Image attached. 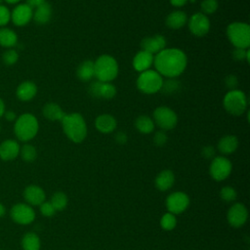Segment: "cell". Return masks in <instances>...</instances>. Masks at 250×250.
Here are the masks:
<instances>
[{"label":"cell","instance_id":"1","mask_svg":"<svg viewBox=\"0 0 250 250\" xmlns=\"http://www.w3.org/2000/svg\"><path fill=\"white\" fill-rule=\"evenodd\" d=\"M155 70L163 77L176 78L186 69L188 58L184 51L178 48H165L154 56Z\"/></svg>","mask_w":250,"mask_h":250},{"label":"cell","instance_id":"2","mask_svg":"<svg viewBox=\"0 0 250 250\" xmlns=\"http://www.w3.org/2000/svg\"><path fill=\"white\" fill-rule=\"evenodd\" d=\"M61 123L65 136L70 141L78 144L85 140L87 136V125L80 113H65Z\"/></svg>","mask_w":250,"mask_h":250},{"label":"cell","instance_id":"3","mask_svg":"<svg viewBox=\"0 0 250 250\" xmlns=\"http://www.w3.org/2000/svg\"><path fill=\"white\" fill-rule=\"evenodd\" d=\"M39 123L37 118L31 113H23L17 117L14 125V133L18 140L28 142L38 133Z\"/></svg>","mask_w":250,"mask_h":250},{"label":"cell","instance_id":"4","mask_svg":"<svg viewBox=\"0 0 250 250\" xmlns=\"http://www.w3.org/2000/svg\"><path fill=\"white\" fill-rule=\"evenodd\" d=\"M95 77L102 82H111L118 75V63L110 55H102L94 62Z\"/></svg>","mask_w":250,"mask_h":250},{"label":"cell","instance_id":"5","mask_svg":"<svg viewBox=\"0 0 250 250\" xmlns=\"http://www.w3.org/2000/svg\"><path fill=\"white\" fill-rule=\"evenodd\" d=\"M227 36L234 48L248 49L250 46V26L246 22L229 23L227 27Z\"/></svg>","mask_w":250,"mask_h":250},{"label":"cell","instance_id":"6","mask_svg":"<svg viewBox=\"0 0 250 250\" xmlns=\"http://www.w3.org/2000/svg\"><path fill=\"white\" fill-rule=\"evenodd\" d=\"M163 81V77L156 70L147 69L140 73L136 84L138 90L142 93L152 95L161 90Z\"/></svg>","mask_w":250,"mask_h":250},{"label":"cell","instance_id":"7","mask_svg":"<svg viewBox=\"0 0 250 250\" xmlns=\"http://www.w3.org/2000/svg\"><path fill=\"white\" fill-rule=\"evenodd\" d=\"M224 108L231 115L239 116L247 108L246 95L240 90H230L226 93L223 99Z\"/></svg>","mask_w":250,"mask_h":250},{"label":"cell","instance_id":"8","mask_svg":"<svg viewBox=\"0 0 250 250\" xmlns=\"http://www.w3.org/2000/svg\"><path fill=\"white\" fill-rule=\"evenodd\" d=\"M153 122L156 124L161 130L168 131L172 130L176 127L178 123V115L177 113L168 106H158L153 110Z\"/></svg>","mask_w":250,"mask_h":250},{"label":"cell","instance_id":"9","mask_svg":"<svg viewBox=\"0 0 250 250\" xmlns=\"http://www.w3.org/2000/svg\"><path fill=\"white\" fill-rule=\"evenodd\" d=\"M231 170V162L225 156L214 157L209 167V173L211 177L217 182L226 180L230 175Z\"/></svg>","mask_w":250,"mask_h":250},{"label":"cell","instance_id":"10","mask_svg":"<svg viewBox=\"0 0 250 250\" xmlns=\"http://www.w3.org/2000/svg\"><path fill=\"white\" fill-rule=\"evenodd\" d=\"M11 219L19 225H29L35 219L33 208L26 203H17L10 210Z\"/></svg>","mask_w":250,"mask_h":250},{"label":"cell","instance_id":"11","mask_svg":"<svg viewBox=\"0 0 250 250\" xmlns=\"http://www.w3.org/2000/svg\"><path fill=\"white\" fill-rule=\"evenodd\" d=\"M88 91L92 97L103 100H111L117 93L116 87L112 83L102 82L99 80L91 82Z\"/></svg>","mask_w":250,"mask_h":250},{"label":"cell","instance_id":"12","mask_svg":"<svg viewBox=\"0 0 250 250\" xmlns=\"http://www.w3.org/2000/svg\"><path fill=\"white\" fill-rule=\"evenodd\" d=\"M189 205L188 195L183 191H175L168 195L166 198V207L169 213L174 215L181 214Z\"/></svg>","mask_w":250,"mask_h":250},{"label":"cell","instance_id":"13","mask_svg":"<svg viewBox=\"0 0 250 250\" xmlns=\"http://www.w3.org/2000/svg\"><path fill=\"white\" fill-rule=\"evenodd\" d=\"M188 24L189 31L197 37L205 36L210 30V21L204 14L195 13L188 20Z\"/></svg>","mask_w":250,"mask_h":250},{"label":"cell","instance_id":"14","mask_svg":"<svg viewBox=\"0 0 250 250\" xmlns=\"http://www.w3.org/2000/svg\"><path fill=\"white\" fill-rule=\"evenodd\" d=\"M33 16V9L26 3L18 4L11 12V21L17 26L27 24Z\"/></svg>","mask_w":250,"mask_h":250},{"label":"cell","instance_id":"15","mask_svg":"<svg viewBox=\"0 0 250 250\" xmlns=\"http://www.w3.org/2000/svg\"><path fill=\"white\" fill-rule=\"evenodd\" d=\"M228 222L233 228L242 227L248 219V211L242 203H234L228 211Z\"/></svg>","mask_w":250,"mask_h":250},{"label":"cell","instance_id":"16","mask_svg":"<svg viewBox=\"0 0 250 250\" xmlns=\"http://www.w3.org/2000/svg\"><path fill=\"white\" fill-rule=\"evenodd\" d=\"M166 47V39L160 34H156L150 37H145L141 41V48L151 55H156Z\"/></svg>","mask_w":250,"mask_h":250},{"label":"cell","instance_id":"17","mask_svg":"<svg viewBox=\"0 0 250 250\" xmlns=\"http://www.w3.org/2000/svg\"><path fill=\"white\" fill-rule=\"evenodd\" d=\"M23 198L28 205L37 206L45 201V191L36 185H29L23 190Z\"/></svg>","mask_w":250,"mask_h":250},{"label":"cell","instance_id":"18","mask_svg":"<svg viewBox=\"0 0 250 250\" xmlns=\"http://www.w3.org/2000/svg\"><path fill=\"white\" fill-rule=\"evenodd\" d=\"M20 145L15 140H6L0 144V158L4 161L16 159L20 154Z\"/></svg>","mask_w":250,"mask_h":250},{"label":"cell","instance_id":"19","mask_svg":"<svg viewBox=\"0 0 250 250\" xmlns=\"http://www.w3.org/2000/svg\"><path fill=\"white\" fill-rule=\"evenodd\" d=\"M154 56L146 52V51H139L134 59H133V67L138 72H143L147 69H150V66L153 64Z\"/></svg>","mask_w":250,"mask_h":250},{"label":"cell","instance_id":"20","mask_svg":"<svg viewBox=\"0 0 250 250\" xmlns=\"http://www.w3.org/2000/svg\"><path fill=\"white\" fill-rule=\"evenodd\" d=\"M117 125L116 119L108 113H104L99 115L95 120V127L96 129L103 133V134H108L115 130Z\"/></svg>","mask_w":250,"mask_h":250},{"label":"cell","instance_id":"21","mask_svg":"<svg viewBox=\"0 0 250 250\" xmlns=\"http://www.w3.org/2000/svg\"><path fill=\"white\" fill-rule=\"evenodd\" d=\"M37 94V86L34 82L26 80L21 82L17 90L16 95L20 101L22 102H28L31 101Z\"/></svg>","mask_w":250,"mask_h":250},{"label":"cell","instance_id":"22","mask_svg":"<svg viewBox=\"0 0 250 250\" xmlns=\"http://www.w3.org/2000/svg\"><path fill=\"white\" fill-rule=\"evenodd\" d=\"M52 18V7L46 1L39 6L35 7V11H33L32 19L37 24H46L50 21Z\"/></svg>","mask_w":250,"mask_h":250},{"label":"cell","instance_id":"23","mask_svg":"<svg viewBox=\"0 0 250 250\" xmlns=\"http://www.w3.org/2000/svg\"><path fill=\"white\" fill-rule=\"evenodd\" d=\"M188 20V16L185 12L177 10V11L171 12L167 16L165 22H166V25L171 29H180L187 24Z\"/></svg>","mask_w":250,"mask_h":250},{"label":"cell","instance_id":"24","mask_svg":"<svg viewBox=\"0 0 250 250\" xmlns=\"http://www.w3.org/2000/svg\"><path fill=\"white\" fill-rule=\"evenodd\" d=\"M238 146V140L234 135L223 136L218 142V149L222 154L228 155L236 150Z\"/></svg>","mask_w":250,"mask_h":250},{"label":"cell","instance_id":"25","mask_svg":"<svg viewBox=\"0 0 250 250\" xmlns=\"http://www.w3.org/2000/svg\"><path fill=\"white\" fill-rule=\"evenodd\" d=\"M175 183V175L171 170H162L155 178V187L161 190L166 191Z\"/></svg>","mask_w":250,"mask_h":250},{"label":"cell","instance_id":"26","mask_svg":"<svg viewBox=\"0 0 250 250\" xmlns=\"http://www.w3.org/2000/svg\"><path fill=\"white\" fill-rule=\"evenodd\" d=\"M43 115L50 121H61L65 112L57 103H48L43 106Z\"/></svg>","mask_w":250,"mask_h":250},{"label":"cell","instance_id":"27","mask_svg":"<svg viewBox=\"0 0 250 250\" xmlns=\"http://www.w3.org/2000/svg\"><path fill=\"white\" fill-rule=\"evenodd\" d=\"M76 75L82 81H90L93 77H95L94 62L91 60L82 62L76 69Z\"/></svg>","mask_w":250,"mask_h":250},{"label":"cell","instance_id":"28","mask_svg":"<svg viewBox=\"0 0 250 250\" xmlns=\"http://www.w3.org/2000/svg\"><path fill=\"white\" fill-rule=\"evenodd\" d=\"M18 43L17 33L8 27H0V46L11 49Z\"/></svg>","mask_w":250,"mask_h":250},{"label":"cell","instance_id":"29","mask_svg":"<svg viewBox=\"0 0 250 250\" xmlns=\"http://www.w3.org/2000/svg\"><path fill=\"white\" fill-rule=\"evenodd\" d=\"M135 127L142 134H149L154 130L155 124L149 116L140 115L135 120Z\"/></svg>","mask_w":250,"mask_h":250},{"label":"cell","instance_id":"30","mask_svg":"<svg viewBox=\"0 0 250 250\" xmlns=\"http://www.w3.org/2000/svg\"><path fill=\"white\" fill-rule=\"evenodd\" d=\"M21 247L23 250H40L41 242L35 232H26L21 238Z\"/></svg>","mask_w":250,"mask_h":250},{"label":"cell","instance_id":"31","mask_svg":"<svg viewBox=\"0 0 250 250\" xmlns=\"http://www.w3.org/2000/svg\"><path fill=\"white\" fill-rule=\"evenodd\" d=\"M50 202L56 211H62L67 205V196L62 191H57L52 195Z\"/></svg>","mask_w":250,"mask_h":250},{"label":"cell","instance_id":"32","mask_svg":"<svg viewBox=\"0 0 250 250\" xmlns=\"http://www.w3.org/2000/svg\"><path fill=\"white\" fill-rule=\"evenodd\" d=\"M20 155L23 161L33 162L37 157V150L32 145L25 144L20 148Z\"/></svg>","mask_w":250,"mask_h":250},{"label":"cell","instance_id":"33","mask_svg":"<svg viewBox=\"0 0 250 250\" xmlns=\"http://www.w3.org/2000/svg\"><path fill=\"white\" fill-rule=\"evenodd\" d=\"M177 225V219L172 213H165L160 219V227L164 230H172Z\"/></svg>","mask_w":250,"mask_h":250},{"label":"cell","instance_id":"34","mask_svg":"<svg viewBox=\"0 0 250 250\" xmlns=\"http://www.w3.org/2000/svg\"><path fill=\"white\" fill-rule=\"evenodd\" d=\"M179 89H180L179 81L176 80L175 78H168L166 81H163L160 91H162L165 94L171 95L178 92Z\"/></svg>","mask_w":250,"mask_h":250},{"label":"cell","instance_id":"35","mask_svg":"<svg viewBox=\"0 0 250 250\" xmlns=\"http://www.w3.org/2000/svg\"><path fill=\"white\" fill-rule=\"evenodd\" d=\"M219 7V3L217 0H202L200 4L201 13L204 15L214 14Z\"/></svg>","mask_w":250,"mask_h":250},{"label":"cell","instance_id":"36","mask_svg":"<svg viewBox=\"0 0 250 250\" xmlns=\"http://www.w3.org/2000/svg\"><path fill=\"white\" fill-rule=\"evenodd\" d=\"M19 60V53L15 49H8L2 55V61L6 65H13Z\"/></svg>","mask_w":250,"mask_h":250},{"label":"cell","instance_id":"37","mask_svg":"<svg viewBox=\"0 0 250 250\" xmlns=\"http://www.w3.org/2000/svg\"><path fill=\"white\" fill-rule=\"evenodd\" d=\"M236 195H237L236 190H235L233 188L229 187V186L224 187V188L221 189V191H220V196H221V198H222L224 201H226V202L234 201L235 198H236Z\"/></svg>","mask_w":250,"mask_h":250},{"label":"cell","instance_id":"38","mask_svg":"<svg viewBox=\"0 0 250 250\" xmlns=\"http://www.w3.org/2000/svg\"><path fill=\"white\" fill-rule=\"evenodd\" d=\"M232 58L235 61L241 62L246 61L247 62H250V51L249 49H242V48H235L232 51Z\"/></svg>","mask_w":250,"mask_h":250},{"label":"cell","instance_id":"39","mask_svg":"<svg viewBox=\"0 0 250 250\" xmlns=\"http://www.w3.org/2000/svg\"><path fill=\"white\" fill-rule=\"evenodd\" d=\"M11 21V11L8 7L0 5V27H5Z\"/></svg>","mask_w":250,"mask_h":250},{"label":"cell","instance_id":"40","mask_svg":"<svg viewBox=\"0 0 250 250\" xmlns=\"http://www.w3.org/2000/svg\"><path fill=\"white\" fill-rule=\"evenodd\" d=\"M168 141V137L165 131L163 130H159L157 131L154 136H153V143L155 146H164Z\"/></svg>","mask_w":250,"mask_h":250},{"label":"cell","instance_id":"41","mask_svg":"<svg viewBox=\"0 0 250 250\" xmlns=\"http://www.w3.org/2000/svg\"><path fill=\"white\" fill-rule=\"evenodd\" d=\"M39 206H40V213L45 217H52L56 213V210L50 201H44Z\"/></svg>","mask_w":250,"mask_h":250},{"label":"cell","instance_id":"42","mask_svg":"<svg viewBox=\"0 0 250 250\" xmlns=\"http://www.w3.org/2000/svg\"><path fill=\"white\" fill-rule=\"evenodd\" d=\"M225 84H226V87L229 89V91L235 90L237 89V86H238V79L234 74H229L226 77Z\"/></svg>","mask_w":250,"mask_h":250},{"label":"cell","instance_id":"43","mask_svg":"<svg viewBox=\"0 0 250 250\" xmlns=\"http://www.w3.org/2000/svg\"><path fill=\"white\" fill-rule=\"evenodd\" d=\"M215 148L212 146H206L202 148V155L205 157V158H214L215 156Z\"/></svg>","mask_w":250,"mask_h":250},{"label":"cell","instance_id":"44","mask_svg":"<svg viewBox=\"0 0 250 250\" xmlns=\"http://www.w3.org/2000/svg\"><path fill=\"white\" fill-rule=\"evenodd\" d=\"M115 141L119 144V145H124L127 142V135L124 132H118L115 135Z\"/></svg>","mask_w":250,"mask_h":250},{"label":"cell","instance_id":"45","mask_svg":"<svg viewBox=\"0 0 250 250\" xmlns=\"http://www.w3.org/2000/svg\"><path fill=\"white\" fill-rule=\"evenodd\" d=\"M3 116H4V117H5V119H6L7 121H9V122L16 121V119H17V115H16V113H15L14 111H12V110L5 111Z\"/></svg>","mask_w":250,"mask_h":250},{"label":"cell","instance_id":"46","mask_svg":"<svg viewBox=\"0 0 250 250\" xmlns=\"http://www.w3.org/2000/svg\"><path fill=\"white\" fill-rule=\"evenodd\" d=\"M169 1H170V4H171L172 6L180 8V7L185 6V5L188 3V0H169Z\"/></svg>","mask_w":250,"mask_h":250},{"label":"cell","instance_id":"47","mask_svg":"<svg viewBox=\"0 0 250 250\" xmlns=\"http://www.w3.org/2000/svg\"><path fill=\"white\" fill-rule=\"evenodd\" d=\"M46 2V0H26V4H28L30 7H37L40 4Z\"/></svg>","mask_w":250,"mask_h":250},{"label":"cell","instance_id":"48","mask_svg":"<svg viewBox=\"0 0 250 250\" xmlns=\"http://www.w3.org/2000/svg\"><path fill=\"white\" fill-rule=\"evenodd\" d=\"M5 104L4 102L2 101V99L0 98V117H2L4 115V112H5Z\"/></svg>","mask_w":250,"mask_h":250},{"label":"cell","instance_id":"49","mask_svg":"<svg viewBox=\"0 0 250 250\" xmlns=\"http://www.w3.org/2000/svg\"><path fill=\"white\" fill-rule=\"evenodd\" d=\"M6 214V208L5 206L0 202V218H2Z\"/></svg>","mask_w":250,"mask_h":250},{"label":"cell","instance_id":"50","mask_svg":"<svg viewBox=\"0 0 250 250\" xmlns=\"http://www.w3.org/2000/svg\"><path fill=\"white\" fill-rule=\"evenodd\" d=\"M5 2H7V3H9V4H17V3H19L20 1H21V0H4Z\"/></svg>","mask_w":250,"mask_h":250},{"label":"cell","instance_id":"51","mask_svg":"<svg viewBox=\"0 0 250 250\" xmlns=\"http://www.w3.org/2000/svg\"><path fill=\"white\" fill-rule=\"evenodd\" d=\"M2 2H3V0H0V5L2 4Z\"/></svg>","mask_w":250,"mask_h":250},{"label":"cell","instance_id":"52","mask_svg":"<svg viewBox=\"0 0 250 250\" xmlns=\"http://www.w3.org/2000/svg\"><path fill=\"white\" fill-rule=\"evenodd\" d=\"M0 131H1V127H0Z\"/></svg>","mask_w":250,"mask_h":250}]
</instances>
